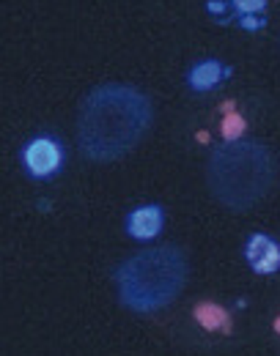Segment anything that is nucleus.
<instances>
[{"label": "nucleus", "mask_w": 280, "mask_h": 356, "mask_svg": "<svg viewBox=\"0 0 280 356\" xmlns=\"http://www.w3.org/2000/svg\"><path fill=\"white\" fill-rule=\"evenodd\" d=\"M154 124L151 99L121 83L93 88L77 113V148L91 162L127 156Z\"/></svg>", "instance_id": "nucleus-1"}, {"label": "nucleus", "mask_w": 280, "mask_h": 356, "mask_svg": "<svg viewBox=\"0 0 280 356\" xmlns=\"http://www.w3.org/2000/svg\"><path fill=\"white\" fill-rule=\"evenodd\" d=\"M275 181V159L264 143L228 140L212 151L206 162V186L212 197L231 209L250 211L258 206Z\"/></svg>", "instance_id": "nucleus-2"}, {"label": "nucleus", "mask_w": 280, "mask_h": 356, "mask_svg": "<svg viewBox=\"0 0 280 356\" xmlns=\"http://www.w3.org/2000/svg\"><path fill=\"white\" fill-rule=\"evenodd\" d=\"M187 277V255L173 244L143 247L113 271L118 302L140 315L173 305L185 291Z\"/></svg>", "instance_id": "nucleus-3"}, {"label": "nucleus", "mask_w": 280, "mask_h": 356, "mask_svg": "<svg viewBox=\"0 0 280 356\" xmlns=\"http://www.w3.org/2000/svg\"><path fill=\"white\" fill-rule=\"evenodd\" d=\"M22 165L33 178H49L63 165V148L52 137H36L22 151Z\"/></svg>", "instance_id": "nucleus-4"}, {"label": "nucleus", "mask_w": 280, "mask_h": 356, "mask_svg": "<svg viewBox=\"0 0 280 356\" xmlns=\"http://www.w3.org/2000/svg\"><path fill=\"white\" fill-rule=\"evenodd\" d=\"M244 261L256 274H275L280 271V244L267 233H253L244 244Z\"/></svg>", "instance_id": "nucleus-5"}, {"label": "nucleus", "mask_w": 280, "mask_h": 356, "mask_svg": "<svg viewBox=\"0 0 280 356\" xmlns=\"http://www.w3.org/2000/svg\"><path fill=\"white\" fill-rule=\"evenodd\" d=\"M165 227V211L160 206H140L127 217V233L138 241H151Z\"/></svg>", "instance_id": "nucleus-6"}, {"label": "nucleus", "mask_w": 280, "mask_h": 356, "mask_svg": "<svg viewBox=\"0 0 280 356\" xmlns=\"http://www.w3.org/2000/svg\"><path fill=\"white\" fill-rule=\"evenodd\" d=\"M223 77H228V69L220 60H201V63H195L189 69L187 83H189V88L198 90V93H209V90L217 88L223 83Z\"/></svg>", "instance_id": "nucleus-7"}, {"label": "nucleus", "mask_w": 280, "mask_h": 356, "mask_svg": "<svg viewBox=\"0 0 280 356\" xmlns=\"http://www.w3.org/2000/svg\"><path fill=\"white\" fill-rule=\"evenodd\" d=\"M231 8L244 31H258L261 25H267V0H231Z\"/></svg>", "instance_id": "nucleus-8"}, {"label": "nucleus", "mask_w": 280, "mask_h": 356, "mask_svg": "<svg viewBox=\"0 0 280 356\" xmlns=\"http://www.w3.org/2000/svg\"><path fill=\"white\" fill-rule=\"evenodd\" d=\"M195 321H198L203 329H209V332H217V329L228 332V329H231L228 312L223 310V307H217V305H212V302H201V305L195 307Z\"/></svg>", "instance_id": "nucleus-9"}, {"label": "nucleus", "mask_w": 280, "mask_h": 356, "mask_svg": "<svg viewBox=\"0 0 280 356\" xmlns=\"http://www.w3.org/2000/svg\"><path fill=\"white\" fill-rule=\"evenodd\" d=\"M239 134H244V118L236 115V113H228L226 121H223V137L226 140H239Z\"/></svg>", "instance_id": "nucleus-10"}, {"label": "nucleus", "mask_w": 280, "mask_h": 356, "mask_svg": "<svg viewBox=\"0 0 280 356\" xmlns=\"http://www.w3.org/2000/svg\"><path fill=\"white\" fill-rule=\"evenodd\" d=\"M275 332H278V334H280V315H278V318H275Z\"/></svg>", "instance_id": "nucleus-11"}]
</instances>
